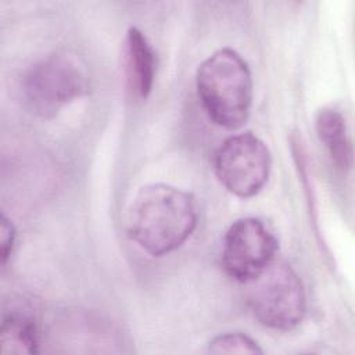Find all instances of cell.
<instances>
[{
    "mask_svg": "<svg viewBox=\"0 0 355 355\" xmlns=\"http://www.w3.org/2000/svg\"><path fill=\"white\" fill-rule=\"evenodd\" d=\"M198 223L197 202L191 194L165 183L143 186L126 215L129 237L153 257L182 247Z\"/></svg>",
    "mask_w": 355,
    "mask_h": 355,
    "instance_id": "cell-1",
    "label": "cell"
},
{
    "mask_svg": "<svg viewBox=\"0 0 355 355\" xmlns=\"http://www.w3.org/2000/svg\"><path fill=\"white\" fill-rule=\"evenodd\" d=\"M198 100L212 123L227 130L240 129L252 104V78L245 60L233 49L212 53L197 68Z\"/></svg>",
    "mask_w": 355,
    "mask_h": 355,
    "instance_id": "cell-2",
    "label": "cell"
},
{
    "mask_svg": "<svg viewBox=\"0 0 355 355\" xmlns=\"http://www.w3.org/2000/svg\"><path fill=\"white\" fill-rule=\"evenodd\" d=\"M247 286L248 306L262 326L287 331L301 323L306 311L305 288L287 262L275 259Z\"/></svg>",
    "mask_w": 355,
    "mask_h": 355,
    "instance_id": "cell-3",
    "label": "cell"
},
{
    "mask_svg": "<svg viewBox=\"0 0 355 355\" xmlns=\"http://www.w3.org/2000/svg\"><path fill=\"white\" fill-rule=\"evenodd\" d=\"M21 90L32 112L53 116L62 107L87 93L89 75L76 55L54 53L26 71Z\"/></svg>",
    "mask_w": 355,
    "mask_h": 355,
    "instance_id": "cell-4",
    "label": "cell"
},
{
    "mask_svg": "<svg viewBox=\"0 0 355 355\" xmlns=\"http://www.w3.org/2000/svg\"><path fill=\"white\" fill-rule=\"evenodd\" d=\"M272 155L258 136L243 132L225 139L214 155V172L219 183L233 196H257L269 179Z\"/></svg>",
    "mask_w": 355,
    "mask_h": 355,
    "instance_id": "cell-5",
    "label": "cell"
},
{
    "mask_svg": "<svg viewBox=\"0 0 355 355\" xmlns=\"http://www.w3.org/2000/svg\"><path fill=\"white\" fill-rule=\"evenodd\" d=\"M279 241L257 218L234 220L222 241L220 261L229 277L247 284L276 259Z\"/></svg>",
    "mask_w": 355,
    "mask_h": 355,
    "instance_id": "cell-6",
    "label": "cell"
},
{
    "mask_svg": "<svg viewBox=\"0 0 355 355\" xmlns=\"http://www.w3.org/2000/svg\"><path fill=\"white\" fill-rule=\"evenodd\" d=\"M157 58L146 35L132 26L123 42V75L128 92L137 100H144L153 90Z\"/></svg>",
    "mask_w": 355,
    "mask_h": 355,
    "instance_id": "cell-7",
    "label": "cell"
},
{
    "mask_svg": "<svg viewBox=\"0 0 355 355\" xmlns=\"http://www.w3.org/2000/svg\"><path fill=\"white\" fill-rule=\"evenodd\" d=\"M315 130L334 165L348 171L352 166V141L341 111L334 107L320 108L315 115Z\"/></svg>",
    "mask_w": 355,
    "mask_h": 355,
    "instance_id": "cell-8",
    "label": "cell"
},
{
    "mask_svg": "<svg viewBox=\"0 0 355 355\" xmlns=\"http://www.w3.org/2000/svg\"><path fill=\"white\" fill-rule=\"evenodd\" d=\"M39 345L40 334L32 318L15 311L3 315L0 326L1 354H36L39 352Z\"/></svg>",
    "mask_w": 355,
    "mask_h": 355,
    "instance_id": "cell-9",
    "label": "cell"
},
{
    "mask_svg": "<svg viewBox=\"0 0 355 355\" xmlns=\"http://www.w3.org/2000/svg\"><path fill=\"white\" fill-rule=\"evenodd\" d=\"M209 354H241V355H261L262 348L244 333L233 331L219 334L208 344Z\"/></svg>",
    "mask_w": 355,
    "mask_h": 355,
    "instance_id": "cell-10",
    "label": "cell"
},
{
    "mask_svg": "<svg viewBox=\"0 0 355 355\" xmlns=\"http://www.w3.org/2000/svg\"><path fill=\"white\" fill-rule=\"evenodd\" d=\"M15 227L12 222L1 214L0 219V258H1V265H6L7 261L10 259L14 245H15Z\"/></svg>",
    "mask_w": 355,
    "mask_h": 355,
    "instance_id": "cell-11",
    "label": "cell"
}]
</instances>
